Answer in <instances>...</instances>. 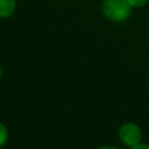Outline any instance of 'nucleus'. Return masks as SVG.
<instances>
[{"instance_id": "4", "label": "nucleus", "mask_w": 149, "mask_h": 149, "mask_svg": "<svg viewBox=\"0 0 149 149\" xmlns=\"http://www.w3.org/2000/svg\"><path fill=\"white\" fill-rule=\"evenodd\" d=\"M7 140H8V130H7V127L2 122H0V148L3 147L7 143Z\"/></svg>"}, {"instance_id": "7", "label": "nucleus", "mask_w": 149, "mask_h": 149, "mask_svg": "<svg viewBox=\"0 0 149 149\" xmlns=\"http://www.w3.org/2000/svg\"><path fill=\"white\" fill-rule=\"evenodd\" d=\"M1 77H2V68L0 65V79H1Z\"/></svg>"}, {"instance_id": "5", "label": "nucleus", "mask_w": 149, "mask_h": 149, "mask_svg": "<svg viewBox=\"0 0 149 149\" xmlns=\"http://www.w3.org/2000/svg\"><path fill=\"white\" fill-rule=\"evenodd\" d=\"M128 2L132 7H142L148 2V0H128Z\"/></svg>"}, {"instance_id": "3", "label": "nucleus", "mask_w": 149, "mask_h": 149, "mask_svg": "<svg viewBox=\"0 0 149 149\" xmlns=\"http://www.w3.org/2000/svg\"><path fill=\"white\" fill-rule=\"evenodd\" d=\"M16 8V0H0V19L10 17Z\"/></svg>"}, {"instance_id": "2", "label": "nucleus", "mask_w": 149, "mask_h": 149, "mask_svg": "<svg viewBox=\"0 0 149 149\" xmlns=\"http://www.w3.org/2000/svg\"><path fill=\"white\" fill-rule=\"evenodd\" d=\"M119 139L127 147L133 148L137 143L142 142V130L134 122H125L119 128Z\"/></svg>"}, {"instance_id": "1", "label": "nucleus", "mask_w": 149, "mask_h": 149, "mask_svg": "<svg viewBox=\"0 0 149 149\" xmlns=\"http://www.w3.org/2000/svg\"><path fill=\"white\" fill-rule=\"evenodd\" d=\"M132 6L128 0H104L101 10L104 16L112 22H123L132 14Z\"/></svg>"}, {"instance_id": "6", "label": "nucleus", "mask_w": 149, "mask_h": 149, "mask_svg": "<svg viewBox=\"0 0 149 149\" xmlns=\"http://www.w3.org/2000/svg\"><path fill=\"white\" fill-rule=\"evenodd\" d=\"M132 149H149V144L140 142V143H137L136 146H134V147H133Z\"/></svg>"}]
</instances>
